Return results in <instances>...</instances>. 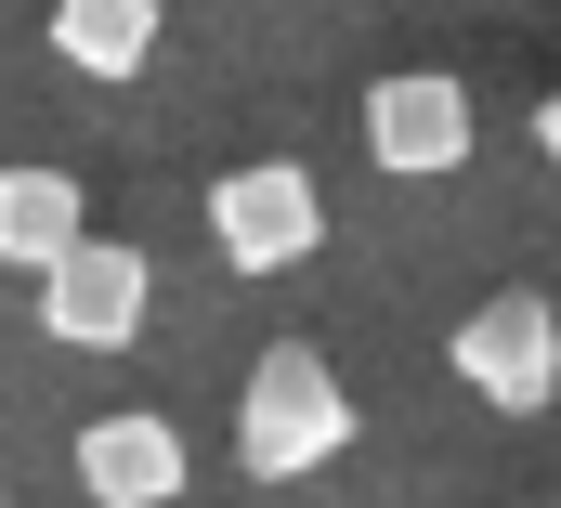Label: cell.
Instances as JSON below:
<instances>
[{
  "label": "cell",
  "mask_w": 561,
  "mask_h": 508,
  "mask_svg": "<svg viewBox=\"0 0 561 508\" xmlns=\"http://www.w3.org/2000/svg\"><path fill=\"white\" fill-rule=\"evenodd\" d=\"M549 508H561V496H549Z\"/></svg>",
  "instance_id": "obj_10"
},
{
  "label": "cell",
  "mask_w": 561,
  "mask_h": 508,
  "mask_svg": "<svg viewBox=\"0 0 561 508\" xmlns=\"http://www.w3.org/2000/svg\"><path fill=\"white\" fill-rule=\"evenodd\" d=\"M457 391L470 404H496V417H549L561 404V313L536 287H510V300H483V313H457Z\"/></svg>",
  "instance_id": "obj_2"
},
{
  "label": "cell",
  "mask_w": 561,
  "mask_h": 508,
  "mask_svg": "<svg viewBox=\"0 0 561 508\" xmlns=\"http://www.w3.org/2000/svg\"><path fill=\"white\" fill-rule=\"evenodd\" d=\"M209 249L236 261V274H287V261L327 249V196H313V170L300 157H249V170H222L209 183Z\"/></svg>",
  "instance_id": "obj_3"
},
{
  "label": "cell",
  "mask_w": 561,
  "mask_h": 508,
  "mask_svg": "<svg viewBox=\"0 0 561 508\" xmlns=\"http://www.w3.org/2000/svg\"><path fill=\"white\" fill-rule=\"evenodd\" d=\"M79 235H92V196L66 170H0V261L13 274H53Z\"/></svg>",
  "instance_id": "obj_7"
},
{
  "label": "cell",
  "mask_w": 561,
  "mask_h": 508,
  "mask_svg": "<svg viewBox=\"0 0 561 508\" xmlns=\"http://www.w3.org/2000/svg\"><path fill=\"white\" fill-rule=\"evenodd\" d=\"M144 300H157V274H144L131 235H79V249L39 274V326H53L66 353H131V339H144Z\"/></svg>",
  "instance_id": "obj_4"
},
{
  "label": "cell",
  "mask_w": 561,
  "mask_h": 508,
  "mask_svg": "<svg viewBox=\"0 0 561 508\" xmlns=\"http://www.w3.org/2000/svg\"><path fill=\"white\" fill-rule=\"evenodd\" d=\"M53 53L79 79H144L157 66V0H53Z\"/></svg>",
  "instance_id": "obj_8"
},
{
  "label": "cell",
  "mask_w": 561,
  "mask_h": 508,
  "mask_svg": "<svg viewBox=\"0 0 561 508\" xmlns=\"http://www.w3.org/2000/svg\"><path fill=\"white\" fill-rule=\"evenodd\" d=\"M536 157H549V170H561V92H549V105H536Z\"/></svg>",
  "instance_id": "obj_9"
},
{
  "label": "cell",
  "mask_w": 561,
  "mask_h": 508,
  "mask_svg": "<svg viewBox=\"0 0 561 508\" xmlns=\"http://www.w3.org/2000/svg\"><path fill=\"white\" fill-rule=\"evenodd\" d=\"M340 443H353L340 366H327L313 339H275V353L249 366V391H236V470H249V483H300V470H327Z\"/></svg>",
  "instance_id": "obj_1"
},
{
  "label": "cell",
  "mask_w": 561,
  "mask_h": 508,
  "mask_svg": "<svg viewBox=\"0 0 561 508\" xmlns=\"http://www.w3.org/2000/svg\"><path fill=\"white\" fill-rule=\"evenodd\" d=\"M366 157H379L392 183H444V170H470V92H457L444 66H392V79L366 92Z\"/></svg>",
  "instance_id": "obj_5"
},
{
  "label": "cell",
  "mask_w": 561,
  "mask_h": 508,
  "mask_svg": "<svg viewBox=\"0 0 561 508\" xmlns=\"http://www.w3.org/2000/svg\"><path fill=\"white\" fill-rule=\"evenodd\" d=\"M183 430L170 417H79V496L92 508H170L183 496Z\"/></svg>",
  "instance_id": "obj_6"
}]
</instances>
